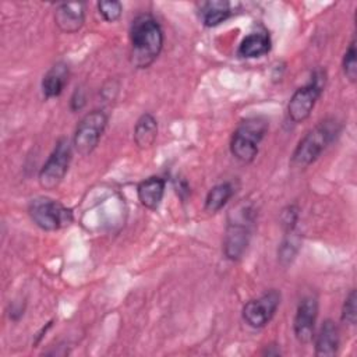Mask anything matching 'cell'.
Wrapping results in <instances>:
<instances>
[{"mask_svg": "<svg viewBox=\"0 0 357 357\" xmlns=\"http://www.w3.org/2000/svg\"><path fill=\"white\" fill-rule=\"evenodd\" d=\"M269 128L266 119L261 116L244 119L234 130L230 139V152L240 162L250 163L255 159L259 144Z\"/></svg>", "mask_w": 357, "mask_h": 357, "instance_id": "cell-4", "label": "cell"}, {"mask_svg": "<svg viewBox=\"0 0 357 357\" xmlns=\"http://www.w3.org/2000/svg\"><path fill=\"white\" fill-rule=\"evenodd\" d=\"M70 77L68 66L63 61L53 64L42 78V93L46 99L57 98L66 88Z\"/></svg>", "mask_w": 357, "mask_h": 357, "instance_id": "cell-13", "label": "cell"}, {"mask_svg": "<svg viewBox=\"0 0 357 357\" xmlns=\"http://www.w3.org/2000/svg\"><path fill=\"white\" fill-rule=\"evenodd\" d=\"M317 317H318V298L312 294L303 297L297 305L294 321H293L294 336L300 343L305 344L314 339Z\"/></svg>", "mask_w": 357, "mask_h": 357, "instance_id": "cell-10", "label": "cell"}, {"mask_svg": "<svg viewBox=\"0 0 357 357\" xmlns=\"http://www.w3.org/2000/svg\"><path fill=\"white\" fill-rule=\"evenodd\" d=\"M28 213L32 222L46 231H54L70 226L74 220L73 211L61 202L47 198L36 197L28 205Z\"/></svg>", "mask_w": 357, "mask_h": 357, "instance_id": "cell-5", "label": "cell"}, {"mask_svg": "<svg viewBox=\"0 0 357 357\" xmlns=\"http://www.w3.org/2000/svg\"><path fill=\"white\" fill-rule=\"evenodd\" d=\"M326 82V73L324 70H315L308 84L297 88L287 103V114L293 123H301L307 120L322 95Z\"/></svg>", "mask_w": 357, "mask_h": 357, "instance_id": "cell-6", "label": "cell"}, {"mask_svg": "<svg viewBox=\"0 0 357 357\" xmlns=\"http://www.w3.org/2000/svg\"><path fill=\"white\" fill-rule=\"evenodd\" d=\"M231 15V6L226 0H212L201 4V20L205 26H216Z\"/></svg>", "mask_w": 357, "mask_h": 357, "instance_id": "cell-17", "label": "cell"}, {"mask_svg": "<svg viewBox=\"0 0 357 357\" xmlns=\"http://www.w3.org/2000/svg\"><path fill=\"white\" fill-rule=\"evenodd\" d=\"M130 42L131 64L135 68H146L158 59L163 47V31L151 14H139L131 22Z\"/></svg>", "mask_w": 357, "mask_h": 357, "instance_id": "cell-1", "label": "cell"}, {"mask_svg": "<svg viewBox=\"0 0 357 357\" xmlns=\"http://www.w3.org/2000/svg\"><path fill=\"white\" fill-rule=\"evenodd\" d=\"M280 291L272 289L262 296L247 301L243 307V319L251 328H264L275 315L280 304Z\"/></svg>", "mask_w": 357, "mask_h": 357, "instance_id": "cell-9", "label": "cell"}, {"mask_svg": "<svg viewBox=\"0 0 357 357\" xmlns=\"http://www.w3.org/2000/svg\"><path fill=\"white\" fill-rule=\"evenodd\" d=\"M356 303H357V294H356V290H350V293L347 294V297L344 298V303H343V307H342V321L347 325H356V321H357V307H356Z\"/></svg>", "mask_w": 357, "mask_h": 357, "instance_id": "cell-22", "label": "cell"}, {"mask_svg": "<svg viewBox=\"0 0 357 357\" xmlns=\"http://www.w3.org/2000/svg\"><path fill=\"white\" fill-rule=\"evenodd\" d=\"M233 194H234V188L227 181L213 185L206 194L205 211L209 213L219 212L229 202V199L233 197Z\"/></svg>", "mask_w": 357, "mask_h": 357, "instance_id": "cell-18", "label": "cell"}, {"mask_svg": "<svg viewBox=\"0 0 357 357\" xmlns=\"http://www.w3.org/2000/svg\"><path fill=\"white\" fill-rule=\"evenodd\" d=\"M271 50V38L266 32H252L247 35L237 50V54L244 59L262 57Z\"/></svg>", "mask_w": 357, "mask_h": 357, "instance_id": "cell-15", "label": "cell"}, {"mask_svg": "<svg viewBox=\"0 0 357 357\" xmlns=\"http://www.w3.org/2000/svg\"><path fill=\"white\" fill-rule=\"evenodd\" d=\"M297 220H298V208L296 205H287L280 213V223L284 231L294 230Z\"/></svg>", "mask_w": 357, "mask_h": 357, "instance_id": "cell-23", "label": "cell"}, {"mask_svg": "<svg viewBox=\"0 0 357 357\" xmlns=\"http://www.w3.org/2000/svg\"><path fill=\"white\" fill-rule=\"evenodd\" d=\"M85 92L82 88H77L71 96V100H70V107L73 112H77V110H81L85 105Z\"/></svg>", "mask_w": 357, "mask_h": 357, "instance_id": "cell-24", "label": "cell"}, {"mask_svg": "<svg viewBox=\"0 0 357 357\" xmlns=\"http://www.w3.org/2000/svg\"><path fill=\"white\" fill-rule=\"evenodd\" d=\"M252 222L254 211L251 206L241 205L230 211L223 240V252L227 259L238 261L244 255L250 243Z\"/></svg>", "mask_w": 357, "mask_h": 357, "instance_id": "cell-3", "label": "cell"}, {"mask_svg": "<svg viewBox=\"0 0 357 357\" xmlns=\"http://www.w3.org/2000/svg\"><path fill=\"white\" fill-rule=\"evenodd\" d=\"M98 10L106 22H114L123 14V4L117 0H102L98 1Z\"/></svg>", "mask_w": 357, "mask_h": 357, "instance_id": "cell-21", "label": "cell"}, {"mask_svg": "<svg viewBox=\"0 0 357 357\" xmlns=\"http://www.w3.org/2000/svg\"><path fill=\"white\" fill-rule=\"evenodd\" d=\"M106 124L107 114L103 110L96 109L82 116L75 127L73 137V146L75 151L82 156L89 155L98 146L105 132Z\"/></svg>", "mask_w": 357, "mask_h": 357, "instance_id": "cell-7", "label": "cell"}, {"mask_svg": "<svg viewBox=\"0 0 357 357\" xmlns=\"http://www.w3.org/2000/svg\"><path fill=\"white\" fill-rule=\"evenodd\" d=\"M166 181L159 176H151L142 180L137 187V197L142 206L155 211L159 208L165 195Z\"/></svg>", "mask_w": 357, "mask_h": 357, "instance_id": "cell-12", "label": "cell"}, {"mask_svg": "<svg viewBox=\"0 0 357 357\" xmlns=\"http://www.w3.org/2000/svg\"><path fill=\"white\" fill-rule=\"evenodd\" d=\"M339 343L340 336L336 322L332 319H325L315 336V356H335L337 353Z\"/></svg>", "mask_w": 357, "mask_h": 357, "instance_id": "cell-14", "label": "cell"}, {"mask_svg": "<svg viewBox=\"0 0 357 357\" xmlns=\"http://www.w3.org/2000/svg\"><path fill=\"white\" fill-rule=\"evenodd\" d=\"M298 247H300V238L296 234V229L290 230V231H286L284 238H283V241L279 247V252H278L279 261L283 265L290 264L294 259V257L298 251Z\"/></svg>", "mask_w": 357, "mask_h": 357, "instance_id": "cell-19", "label": "cell"}, {"mask_svg": "<svg viewBox=\"0 0 357 357\" xmlns=\"http://www.w3.org/2000/svg\"><path fill=\"white\" fill-rule=\"evenodd\" d=\"M85 21L84 3H61L54 11V22L64 33L78 32Z\"/></svg>", "mask_w": 357, "mask_h": 357, "instance_id": "cell-11", "label": "cell"}, {"mask_svg": "<svg viewBox=\"0 0 357 357\" xmlns=\"http://www.w3.org/2000/svg\"><path fill=\"white\" fill-rule=\"evenodd\" d=\"M158 137V121L151 113L139 116L134 126V142L141 149L151 148Z\"/></svg>", "mask_w": 357, "mask_h": 357, "instance_id": "cell-16", "label": "cell"}, {"mask_svg": "<svg viewBox=\"0 0 357 357\" xmlns=\"http://www.w3.org/2000/svg\"><path fill=\"white\" fill-rule=\"evenodd\" d=\"M71 155L73 151L68 139L66 137L59 138L47 160L39 170L38 181L42 188L53 190L63 181L71 162Z\"/></svg>", "mask_w": 357, "mask_h": 357, "instance_id": "cell-8", "label": "cell"}, {"mask_svg": "<svg viewBox=\"0 0 357 357\" xmlns=\"http://www.w3.org/2000/svg\"><path fill=\"white\" fill-rule=\"evenodd\" d=\"M337 132L339 127L335 120H324L318 123L298 141L291 155V165L297 167H307L314 163L335 139Z\"/></svg>", "mask_w": 357, "mask_h": 357, "instance_id": "cell-2", "label": "cell"}, {"mask_svg": "<svg viewBox=\"0 0 357 357\" xmlns=\"http://www.w3.org/2000/svg\"><path fill=\"white\" fill-rule=\"evenodd\" d=\"M342 68L344 77L350 82H356L357 79V50H356V40L351 39L349 47L346 49L342 60Z\"/></svg>", "mask_w": 357, "mask_h": 357, "instance_id": "cell-20", "label": "cell"}]
</instances>
